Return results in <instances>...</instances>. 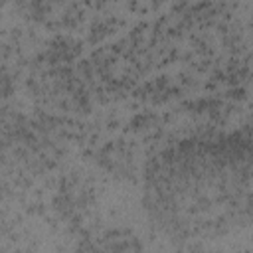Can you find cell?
Instances as JSON below:
<instances>
[{"label":"cell","instance_id":"1","mask_svg":"<svg viewBox=\"0 0 253 253\" xmlns=\"http://www.w3.org/2000/svg\"><path fill=\"white\" fill-rule=\"evenodd\" d=\"M140 202L150 225L174 241L217 239L253 223V134L180 140L152 158Z\"/></svg>","mask_w":253,"mask_h":253}]
</instances>
